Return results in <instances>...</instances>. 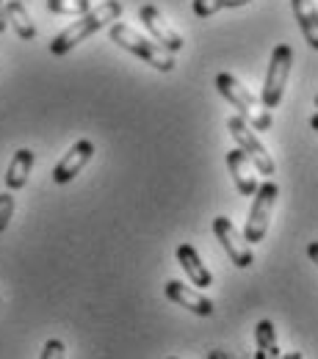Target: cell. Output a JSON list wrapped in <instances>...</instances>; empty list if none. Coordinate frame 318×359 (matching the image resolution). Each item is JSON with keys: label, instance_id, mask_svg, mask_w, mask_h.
<instances>
[{"label": "cell", "instance_id": "obj_7", "mask_svg": "<svg viewBox=\"0 0 318 359\" xmlns=\"http://www.w3.org/2000/svg\"><path fill=\"white\" fill-rule=\"evenodd\" d=\"M213 235L222 243V249L227 252V257L232 260L235 269H249L252 266V260H255L252 243H246V238L235 229V224L230 222L227 216H216L213 219Z\"/></svg>", "mask_w": 318, "mask_h": 359}, {"label": "cell", "instance_id": "obj_23", "mask_svg": "<svg viewBox=\"0 0 318 359\" xmlns=\"http://www.w3.org/2000/svg\"><path fill=\"white\" fill-rule=\"evenodd\" d=\"M208 359H230V357L225 354V351H211V354H208Z\"/></svg>", "mask_w": 318, "mask_h": 359}, {"label": "cell", "instance_id": "obj_6", "mask_svg": "<svg viewBox=\"0 0 318 359\" xmlns=\"http://www.w3.org/2000/svg\"><path fill=\"white\" fill-rule=\"evenodd\" d=\"M227 130H230V135H232V141L238 144V149L255 163V169H258L263 177H272L274 161H272V155H269V149H266V144L255 135V130H252L238 114L227 119Z\"/></svg>", "mask_w": 318, "mask_h": 359}, {"label": "cell", "instance_id": "obj_15", "mask_svg": "<svg viewBox=\"0 0 318 359\" xmlns=\"http://www.w3.org/2000/svg\"><path fill=\"white\" fill-rule=\"evenodd\" d=\"M6 17H8V25L17 31L20 39H25V42L37 39V25H34L28 8L22 6V0H6Z\"/></svg>", "mask_w": 318, "mask_h": 359}, {"label": "cell", "instance_id": "obj_19", "mask_svg": "<svg viewBox=\"0 0 318 359\" xmlns=\"http://www.w3.org/2000/svg\"><path fill=\"white\" fill-rule=\"evenodd\" d=\"M11 216H14V196H11V191H3L0 194V232L8 226Z\"/></svg>", "mask_w": 318, "mask_h": 359}, {"label": "cell", "instance_id": "obj_18", "mask_svg": "<svg viewBox=\"0 0 318 359\" xmlns=\"http://www.w3.org/2000/svg\"><path fill=\"white\" fill-rule=\"evenodd\" d=\"M47 8L53 14H69V17H81L91 8V0H47Z\"/></svg>", "mask_w": 318, "mask_h": 359}, {"label": "cell", "instance_id": "obj_27", "mask_svg": "<svg viewBox=\"0 0 318 359\" xmlns=\"http://www.w3.org/2000/svg\"><path fill=\"white\" fill-rule=\"evenodd\" d=\"M166 359H178V357H166Z\"/></svg>", "mask_w": 318, "mask_h": 359}, {"label": "cell", "instance_id": "obj_5", "mask_svg": "<svg viewBox=\"0 0 318 359\" xmlns=\"http://www.w3.org/2000/svg\"><path fill=\"white\" fill-rule=\"evenodd\" d=\"M291 67H293V50L291 45H277L272 50V61H269V72H266V86L260 94V102L266 111L279 108L282 97H285V86L291 78Z\"/></svg>", "mask_w": 318, "mask_h": 359}, {"label": "cell", "instance_id": "obj_17", "mask_svg": "<svg viewBox=\"0 0 318 359\" xmlns=\"http://www.w3.org/2000/svg\"><path fill=\"white\" fill-rule=\"evenodd\" d=\"M252 0H194V14L197 17H213L222 8H241Z\"/></svg>", "mask_w": 318, "mask_h": 359}, {"label": "cell", "instance_id": "obj_16", "mask_svg": "<svg viewBox=\"0 0 318 359\" xmlns=\"http://www.w3.org/2000/svg\"><path fill=\"white\" fill-rule=\"evenodd\" d=\"M255 343H258L255 359H282L279 343H277V329H274L272 320H260L255 326Z\"/></svg>", "mask_w": 318, "mask_h": 359}, {"label": "cell", "instance_id": "obj_20", "mask_svg": "<svg viewBox=\"0 0 318 359\" xmlns=\"http://www.w3.org/2000/svg\"><path fill=\"white\" fill-rule=\"evenodd\" d=\"M39 359H67V346H64V340H55V337L47 340Z\"/></svg>", "mask_w": 318, "mask_h": 359}, {"label": "cell", "instance_id": "obj_13", "mask_svg": "<svg viewBox=\"0 0 318 359\" xmlns=\"http://www.w3.org/2000/svg\"><path fill=\"white\" fill-rule=\"evenodd\" d=\"M31 172H34V152L22 147V149L14 152V158H11L8 169H6V188H8V191H20V188H25V182H28V177H31Z\"/></svg>", "mask_w": 318, "mask_h": 359}, {"label": "cell", "instance_id": "obj_12", "mask_svg": "<svg viewBox=\"0 0 318 359\" xmlns=\"http://www.w3.org/2000/svg\"><path fill=\"white\" fill-rule=\"evenodd\" d=\"M178 263L188 273V279L194 282V287H211L213 285V273L205 269L202 257L197 255V249L191 243H180L178 246Z\"/></svg>", "mask_w": 318, "mask_h": 359}, {"label": "cell", "instance_id": "obj_8", "mask_svg": "<svg viewBox=\"0 0 318 359\" xmlns=\"http://www.w3.org/2000/svg\"><path fill=\"white\" fill-rule=\"evenodd\" d=\"M138 20H141V22H144V28L150 31L152 42H158L164 50H169L172 55L183 50V45H185V42H183V36L172 28V25H169V22H166V17H164L155 6H150V3H147V6H141V8H138Z\"/></svg>", "mask_w": 318, "mask_h": 359}, {"label": "cell", "instance_id": "obj_3", "mask_svg": "<svg viewBox=\"0 0 318 359\" xmlns=\"http://www.w3.org/2000/svg\"><path fill=\"white\" fill-rule=\"evenodd\" d=\"M108 36H111V42H114V45H119L122 50L133 53L136 58L147 61L150 67H155L158 72H172V69H175V55H172L169 50H164L158 42H152V39L141 36V34H138V31H133L131 25L111 22Z\"/></svg>", "mask_w": 318, "mask_h": 359}, {"label": "cell", "instance_id": "obj_1", "mask_svg": "<svg viewBox=\"0 0 318 359\" xmlns=\"http://www.w3.org/2000/svg\"><path fill=\"white\" fill-rule=\"evenodd\" d=\"M122 17V0H102L100 6H91L86 14L78 17V22H72L69 28H64L53 42L50 53L53 55H67L72 47L86 42L91 34H97L100 28H105L108 22H117Z\"/></svg>", "mask_w": 318, "mask_h": 359}, {"label": "cell", "instance_id": "obj_4", "mask_svg": "<svg viewBox=\"0 0 318 359\" xmlns=\"http://www.w3.org/2000/svg\"><path fill=\"white\" fill-rule=\"evenodd\" d=\"M252 208H249V219L244 226V238L246 243H260L269 232V222H272L274 205H277V196H279V188L274 180H266L258 185V191L252 194Z\"/></svg>", "mask_w": 318, "mask_h": 359}, {"label": "cell", "instance_id": "obj_22", "mask_svg": "<svg viewBox=\"0 0 318 359\" xmlns=\"http://www.w3.org/2000/svg\"><path fill=\"white\" fill-rule=\"evenodd\" d=\"M307 255H310V260H313V263L318 266V241H313V243L307 246Z\"/></svg>", "mask_w": 318, "mask_h": 359}, {"label": "cell", "instance_id": "obj_2", "mask_svg": "<svg viewBox=\"0 0 318 359\" xmlns=\"http://www.w3.org/2000/svg\"><path fill=\"white\" fill-rule=\"evenodd\" d=\"M216 89L238 111V116L252 130H269L272 128V111H266L263 102H260V97H255L238 78H232L230 72H219L216 75Z\"/></svg>", "mask_w": 318, "mask_h": 359}, {"label": "cell", "instance_id": "obj_21", "mask_svg": "<svg viewBox=\"0 0 318 359\" xmlns=\"http://www.w3.org/2000/svg\"><path fill=\"white\" fill-rule=\"evenodd\" d=\"M8 28V17H6V0H0V34Z\"/></svg>", "mask_w": 318, "mask_h": 359}, {"label": "cell", "instance_id": "obj_25", "mask_svg": "<svg viewBox=\"0 0 318 359\" xmlns=\"http://www.w3.org/2000/svg\"><path fill=\"white\" fill-rule=\"evenodd\" d=\"M310 128H313V130H318V114L313 116V119H310Z\"/></svg>", "mask_w": 318, "mask_h": 359}, {"label": "cell", "instance_id": "obj_11", "mask_svg": "<svg viewBox=\"0 0 318 359\" xmlns=\"http://www.w3.org/2000/svg\"><path fill=\"white\" fill-rule=\"evenodd\" d=\"M227 169H230V175H232V182H235L238 194L252 196V194L258 191V169H255V163H252L238 147L227 152Z\"/></svg>", "mask_w": 318, "mask_h": 359}, {"label": "cell", "instance_id": "obj_14", "mask_svg": "<svg viewBox=\"0 0 318 359\" xmlns=\"http://www.w3.org/2000/svg\"><path fill=\"white\" fill-rule=\"evenodd\" d=\"M291 8H293V17L307 39V45L318 50V8L313 0H291Z\"/></svg>", "mask_w": 318, "mask_h": 359}, {"label": "cell", "instance_id": "obj_10", "mask_svg": "<svg viewBox=\"0 0 318 359\" xmlns=\"http://www.w3.org/2000/svg\"><path fill=\"white\" fill-rule=\"evenodd\" d=\"M164 293H166L169 302H175V304H180L185 310H191V313L199 315V318H211L213 315V302L205 293L183 285L180 279H169L166 287H164Z\"/></svg>", "mask_w": 318, "mask_h": 359}, {"label": "cell", "instance_id": "obj_26", "mask_svg": "<svg viewBox=\"0 0 318 359\" xmlns=\"http://www.w3.org/2000/svg\"><path fill=\"white\" fill-rule=\"evenodd\" d=\"M316 108H318V94H316Z\"/></svg>", "mask_w": 318, "mask_h": 359}, {"label": "cell", "instance_id": "obj_24", "mask_svg": "<svg viewBox=\"0 0 318 359\" xmlns=\"http://www.w3.org/2000/svg\"><path fill=\"white\" fill-rule=\"evenodd\" d=\"M282 359H305V357H302L299 351H291V354H285V357H282Z\"/></svg>", "mask_w": 318, "mask_h": 359}, {"label": "cell", "instance_id": "obj_9", "mask_svg": "<svg viewBox=\"0 0 318 359\" xmlns=\"http://www.w3.org/2000/svg\"><path fill=\"white\" fill-rule=\"evenodd\" d=\"M91 158H94V144H91L89 138L75 141V144L69 147V152L55 163V169H53V182H55V185L72 182V180L86 169V163H89Z\"/></svg>", "mask_w": 318, "mask_h": 359}]
</instances>
